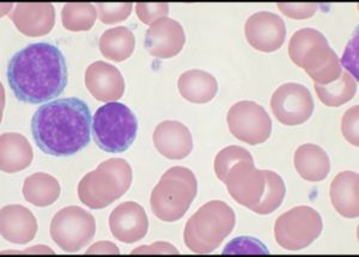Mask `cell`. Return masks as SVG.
I'll return each mask as SVG.
<instances>
[{
	"instance_id": "obj_1",
	"label": "cell",
	"mask_w": 359,
	"mask_h": 257,
	"mask_svg": "<svg viewBox=\"0 0 359 257\" xmlns=\"http://www.w3.org/2000/svg\"><path fill=\"white\" fill-rule=\"evenodd\" d=\"M215 172L233 201L260 216L273 213L285 197L282 177L271 170H257L253 155L243 147L231 145L218 152Z\"/></svg>"
},
{
	"instance_id": "obj_2",
	"label": "cell",
	"mask_w": 359,
	"mask_h": 257,
	"mask_svg": "<svg viewBox=\"0 0 359 257\" xmlns=\"http://www.w3.org/2000/svg\"><path fill=\"white\" fill-rule=\"evenodd\" d=\"M8 85L18 101L39 104L59 97L67 84V66L60 49L48 43H32L8 62Z\"/></svg>"
},
{
	"instance_id": "obj_3",
	"label": "cell",
	"mask_w": 359,
	"mask_h": 257,
	"mask_svg": "<svg viewBox=\"0 0 359 257\" xmlns=\"http://www.w3.org/2000/svg\"><path fill=\"white\" fill-rule=\"evenodd\" d=\"M91 121L89 106L84 101L60 98L37 109L32 118V134L46 155L69 157L89 145Z\"/></svg>"
},
{
	"instance_id": "obj_4",
	"label": "cell",
	"mask_w": 359,
	"mask_h": 257,
	"mask_svg": "<svg viewBox=\"0 0 359 257\" xmlns=\"http://www.w3.org/2000/svg\"><path fill=\"white\" fill-rule=\"evenodd\" d=\"M289 57L294 65L306 71L315 84L328 85L343 74L340 59L326 36L316 29H299L292 35Z\"/></svg>"
},
{
	"instance_id": "obj_5",
	"label": "cell",
	"mask_w": 359,
	"mask_h": 257,
	"mask_svg": "<svg viewBox=\"0 0 359 257\" xmlns=\"http://www.w3.org/2000/svg\"><path fill=\"white\" fill-rule=\"evenodd\" d=\"M236 216L226 202L208 201L201 206L184 226V244L196 253H211L233 232Z\"/></svg>"
},
{
	"instance_id": "obj_6",
	"label": "cell",
	"mask_w": 359,
	"mask_h": 257,
	"mask_svg": "<svg viewBox=\"0 0 359 257\" xmlns=\"http://www.w3.org/2000/svg\"><path fill=\"white\" fill-rule=\"evenodd\" d=\"M133 180L132 167L123 158H111L90 172L78 184V196L91 209H102L120 199Z\"/></svg>"
},
{
	"instance_id": "obj_7",
	"label": "cell",
	"mask_w": 359,
	"mask_h": 257,
	"mask_svg": "<svg viewBox=\"0 0 359 257\" xmlns=\"http://www.w3.org/2000/svg\"><path fill=\"white\" fill-rule=\"evenodd\" d=\"M196 194L198 181L192 170L184 167H170L152 190V212L167 223L180 221L187 213Z\"/></svg>"
},
{
	"instance_id": "obj_8",
	"label": "cell",
	"mask_w": 359,
	"mask_h": 257,
	"mask_svg": "<svg viewBox=\"0 0 359 257\" xmlns=\"http://www.w3.org/2000/svg\"><path fill=\"white\" fill-rule=\"evenodd\" d=\"M138 120L123 103L111 102L100 106L93 118L94 140L103 151L121 153L137 138Z\"/></svg>"
},
{
	"instance_id": "obj_9",
	"label": "cell",
	"mask_w": 359,
	"mask_h": 257,
	"mask_svg": "<svg viewBox=\"0 0 359 257\" xmlns=\"http://www.w3.org/2000/svg\"><path fill=\"white\" fill-rule=\"evenodd\" d=\"M323 230V218L318 211L309 206H298L278 218L274 237L283 249L298 251L318 239Z\"/></svg>"
},
{
	"instance_id": "obj_10",
	"label": "cell",
	"mask_w": 359,
	"mask_h": 257,
	"mask_svg": "<svg viewBox=\"0 0 359 257\" xmlns=\"http://www.w3.org/2000/svg\"><path fill=\"white\" fill-rule=\"evenodd\" d=\"M49 233L60 249L66 253H78L93 241L96 221L86 209L69 206L53 216Z\"/></svg>"
},
{
	"instance_id": "obj_11",
	"label": "cell",
	"mask_w": 359,
	"mask_h": 257,
	"mask_svg": "<svg viewBox=\"0 0 359 257\" xmlns=\"http://www.w3.org/2000/svg\"><path fill=\"white\" fill-rule=\"evenodd\" d=\"M226 121L231 134L249 145L265 143L272 132L269 113L253 101L235 103L229 109Z\"/></svg>"
},
{
	"instance_id": "obj_12",
	"label": "cell",
	"mask_w": 359,
	"mask_h": 257,
	"mask_svg": "<svg viewBox=\"0 0 359 257\" xmlns=\"http://www.w3.org/2000/svg\"><path fill=\"white\" fill-rule=\"evenodd\" d=\"M314 108L311 91L298 83L283 84L271 98L272 113L285 126H297L306 123L311 118Z\"/></svg>"
},
{
	"instance_id": "obj_13",
	"label": "cell",
	"mask_w": 359,
	"mask_h": 257,
	"mask_svg": "<svg viewBox=\"0 0 359 257\" xmlns=\"http://www.w3.org/2000/svg\"><path fill=\"white\" fill-rule=\"evenodd\" d=\"M245 39L254 49L272 53L282 48L286 39V25L280 16L260 11L249 17L245 25Z\"/></svg>"
},
{
	"instance_id": "obj_14",
	"label": "cell",
	"mask_w": 359,
	"mask_h": 257,
	"mask_svg": "<svg viewBox=\"0 0 359 257\" xmlns=\"http://www.w3.org/2000/svg\"><path fill=\"white\" fill-rule=\"evenodd\" d=\"M186 43L184 27L168 17L154 22L145 34L144 46L150 55L169 59L180 54Z\"/></svg>"
},
{
	"instance_id": "obj_15",
	"label": "cell",
	"mask_w": 359,
	"mask_h": 257,
	"mask_svg": "<svg viewBox=\"0 0 359 257\" xmlns=\"http://www.w3.org/2000/svg\"><path fill=\"white\" fill-rule=\"evenodd\" d=\"M109 229L118 241L126 244L142 241L149 230V219L143 206L135 201L118 204L109 216Z\"/></svg>"
},
{
	"instance_id": "obj_16",
	"label": "cell",
	"mask_w": 359,
	"mask_h": 257,
	"mask_svg": "<svg viewBox=\"0 0 359 257\" xmlns=\"http://www.w3.org/2000/svg\"><path fill=\"white\" fill-rule=\"evenodd\" d=\"M86 86L100 102H114L123 97L125 79L115 66L96 62L86 69Z\"/></svg>"
},
{
	"instance_id": "obj_17",
	"label": "cell",
	"mask_w": 359,
	"mask_h": 257,
	"mask_svg": "<svg viewBox=\"0 0 359 257\" xmlns=\"http://www.w3.org/2000/svg\"><path fill=\"white\" fill-rule=\"evenodd\" d=\"M152 139L157 151L168 160H184L193 150L191 131L179 121L167 120L159 123Z\"/></svg>"
},
{
	"instance_id": "obj_18",
	"label": "cell",
	"mask_w": 359,
	"mask_h": 257,
	"mask_svg": "<svg viewBox=\"0 0 359 257\" xmlns=\"http://www.w3.org/2000/svg\"><path fill=\"white\" fill-rule=\"evenodd\" d=\"M8 17L25 36H45L55 25V8L52 4H17Z\"/></svg>"
},
{
	"instance_id": "obj_19",
	"label": "cell",
	"mask_w": 359,
	"mask_h": 257,
	"mask_svg": "<svg viewBox=\"0 0 359 257\" xmlns=\"http://www.w3.org/2000/svg\"><path fill=\"white\" fill-rule=\"evenodd\" d=\"M0 231L13 244H27L36 236L37 221L30 209L22 204H8L0 213Z\"/></svg>"
},
{
	"instance_id": "obj_20",
	"label": "cell",
	"mask_w": 359,
	"mask_h": 257,
	"mask_svg": "<svg viewBox=\"0 0 359 257\" xmlns=\"http://www.w3.org/2000/svg\"><path fill=\"white\" fill-rule=\"evenodd\" d=\"M358 174L353 172H340L332 182L330 190L332 204L344 218H358Z\"/></svg>"
},
{
	"instance_id": "obj_21",
	"label": "cell",
	"mask_w": 359,
	"mask_h": 257,
	"mask_svg": "<svg viewBox=\"0 0 359 257\" xmlns=\"http://www.w3.org/2000/svg\"><path fill=\"white\" fill-rule=\"evenodd\" d=\"M0 147V167L4 172H23L33 162V147L25 135L4 133L1 134Z\"/></svg>"
},
{
	"instance_id": "obj_22",
	"label": "cell",
	"mask_w": 359,
	"mask_h": 257,
	"mask_svg": "<svg viewBox=\"0 0 359 257\" xmlns=\"http://www.w3.org/2000/svg\"><path fill=\"white\" fill-rule=\"evenodd\" d=\"M294 164L303 180L320 182L331 172V160L326 151L315 144H304L294 152Z\"/></svg>"
},
{
	"instance_id": "obj_23",
	"label": "cell",
	"mask_w": 359,
	"mask_h": 257,
	"mask_svg": "<svg viewBox=\"0 0 359 257\" xmlns=\"http://www.w3.org/2000/svg\"><path fill=\"white\" fill-rule=\"evenodd\" d=\"M177 89L188 102L205 104L218 92V82L212 74L201 70L186 71L177 81Z\"/></svg>"
},
{
	"instance_id": "obj_24",
	"label": "cell",
	"mask_w": 359,
	"mask_h": 257,
	"mask_svg": "<svg viewBox=\"0 0 359 257\" xmlns=\"http://www.w3.org/2000/svg\"><path fill=\"white\" fill-rule=\"evenodd\" d=\"M22 192L29 204L48 207L59 199L62 189L55 177L46 172H36L25 179Z\"/></svg>"
},
{
	"instance_id": "obj_25",
	"label": "cell",
	"mask_w": 359,
	"mask_h": 257,
	"mask_svg": "<svg viewBox=\"0 0 359 257\" xmlns=\"http://www.w3.org/2000/svg\"><path fill=\"white\" fill-rule=\"evenodd\" d=\"M98 47L101 54L108 60L123 62L135 52V34L127 27L108 29L100 37Z\"/></svg>"
},
{
	"instance_id": "obj_26",
	"label": "cell",
	"mask_w": 359,
	"mask_h": 257,
	"mask_svg": "<svg viewBox=\"0 0 359 257\" xmlns=\"http://www.w3.org/2000/svg\"><path fill=\"white\" fill-rule=\"evenodd\" d=\"M358 89L357 79L348 72H343L335 82L328 85L315 84L318 99L328 106H340L350 102Z\"/></svg>"
},
{
	"instance_id": "obj_27",
	"label": "cell",
	"mask_w": 359,
	"mask_h": 257,
	"mask_svg": "<svg viewBox=\"0 0 359 257\" xmlns=\"http://www.w3.org/2000/svg\"><path fill=\"white\" fill-rule=\"evenodd\" d=\"M97 17L96 8L88 3H69L62 10V25L69 32H88Z\"/></svg>"
},
{
	"instance_id": "obj_28",
	"label": "cell",
	"mask_w": 359,
	"mask_h": 257,
	"mask_svg": "<svg viewBox=\"0 0 359 257\" xmlns=\"http://www.w3.org/2000/svg\"><path fill=\"white\" fill-rule=\"evenodd\" d=\"M100 21L104 25H116L127 20L132 13V3L108 4L100 3L96 6Z\"/></svg>"
},
{
	"instance_id": "obj_29",
	"label": "cell",
	"mask_w": 359,
	"mask_h": 257,
	"mask_svg": "<svg viewBox=\"0 0 359 257\" xmlns=\"http://www.w3.org/2000/svg\"><path fill=\"white\" fill-rule=\"evenodd\" d=\"M224 255H267L269 250L262 242L250 237H240L230 242L225 249Z\"/></svg>"
},
{
	"instance_id": "obj_30",
	"label": "cell",
	"mask_w": 359,
	"mask_h": 257,
	"mask_svg": "<svg viewBox=\"0 0 359 257\" xmlns=\"http://www.w3.org/2000/svg\"><path fill=\"white\" fill-rule=\"evenodd\" d=\"M135 13L144 25H151L159 18L167 16L169 13V5L165 3H156V4L138 3L135 4Z\"/></svg>"
},
{
	"instance_id": "obj_31",
	"label": "cell",
	"mask_w": 359,
	"mask_h": 257,
	"mask_svg": "<svg viewBox=\"0 0 359 257\" xmlns=\"http://www.w3.org/2000/svg\"><path fill=\"white\" fill-rule=\"evenodd\" d=\"M358 106H352L344 115L341 132L348 143L358 146Z\"/></svg>"
},
{
	"instance_id": "obj_32",
	"label": "cell",
	"mask_w": 359,
	"mask_h": 257,
	"mask_svg": "<svg viewBox=\"0 0 359 257\" xmlns=\"http://www.w3.org/2000/svg\"><path fill=\"white\" fill-rule=\"evenodd\" d=\"M278 8L285 16L292 20H306L314 16L318 11V5L314 3L308 4H290V3H279Z\"/></svg>"
},
{
	"instance_id": "obj_33",
	"label": "cell",
	"mask_w": 359,
	"mask_h": 257,
	"mask_svg": "<svg viewBox=\"0 0 359 257\" xmlns=\"http://www.w3.org/2000/svg\"><path fill=\"white\" fill-rule=\"evenodd\" d=\"M133 253H179L175 246L167 242H156L149 246H140L133 250Z\"/></svg>"
},
{
	"instance_id": "obj_34",
	"label": "cell",
	"mask_w": 359,
	"mask_h": 257,
	"mask_svg": "<svg viewBox=\"0 0 359 257\" xmlns=\"http://www.w3.org/2000/svg\"><path fill=\"white\" fill-rule=\"evenodd\" d=\"M86 253H120L116 245L111 242H97L96 244L91 245L89 249L86 250Z\"/></svg>"
}]
</instances>
